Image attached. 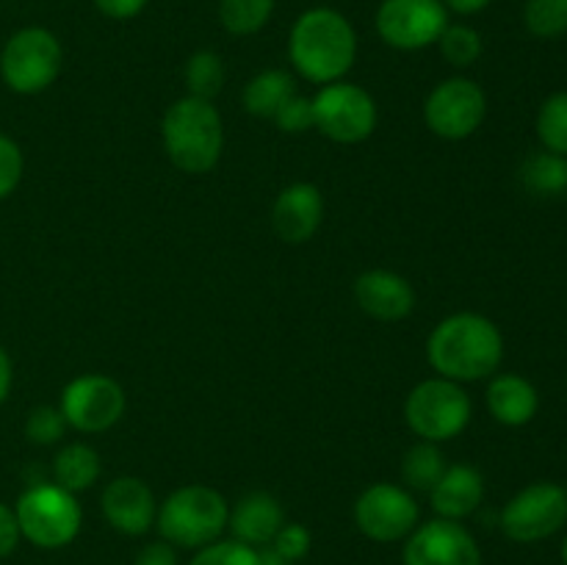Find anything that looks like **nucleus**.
<instances>
[{"mask_svg":"<svg viewBox=\"0 0 567 565\" xmlns=\"http://www.w3.org/2000/svg\"><path fill=\"white\" fill-rule=\"evenodd\" d=\"M426 360L437 377L460 382L491 380L504 360V336L498 325L474 310H460L437 321L426 338Z\"/></svg>","mask_w":567,"mask_h":565,"instance_id":"nucleus-1","label":"nucleus"},{"mask_svg":"<svg viewBox=\"0 0 567 565\" xmlns=\"http://www.w3.org/2000/svg\"><path fill=\"white\" fill-rule=\"evenodd\" d=\"M288 59L305 81L319 86L343 81L358 59V31L338 9L316 6L291 25Z\"/></svg>","mask_w":567,"mask_h":565,"instance_id":"nucleus-2","label":"nucleus"},{"mask_svg":"<svg viewBox=\"0 0 567 565\" xmlns=\"http://www.w3.org/2000/svg\"><path fill=\"white\" fill-rule=\"evenodd\" d=\"M161 142L166 158L186 175L214 170L225 150V122L210 100L186 94L166 109L161 120Z\"/></svg>","mask_w":567,"mask_h":565,"instance_id":"nucleus-3","label":"nucleus"},{"mask_svg":"<svg viewBox=\"0 0 567 565\" xmlns=\"http://www.w3.org/2000/svg\"><path fill=\"white\" fill-rule=\"evenodd\" d=\"M230 504L210 485H183L158 504L155 526L175 548H203L227 532Z\"/></svg>","mask_w":567,"mask_h":565,"instance_id":"nucleus-4","label":"nucleus"},{"mask_svg":"<svg viewBox=\"0 0 567 565\" xmlns=\"http://www.w3.org/2000/svg\"><path fill=\"white\" fill-rule=\"evenodd\" d=\"M14 515L22 541L44 552L70 546L83 526V510L75 493L64 491L55 482H37L25 487L14 504Z\"/></svg>","mask_w":567,"mask_h":565,"instance_id":"nucleus-5","label":"nucleus"},{"mask_svg":"<svg viewBox=\"0 0 567 565\" xmlns=\"http://www.w3.org/2000/svg\"><path fill=\"white\" fill-rule=\"evenodd\" d=\"M474 415V402L460 382L446 377L421 380L404 399V421L421 441L446 443L463 435Z\"/></svg>","mask_w":567,"mask_h":565,"instance_id":"nucleus-6","label":"nucleus"},{"mask_svg":"<svg viewBox=\"0 0 567 565\" xmlns=\"http://www.w3.org/2000/svg\"><path fill=\"white\" fill-rule=\"evenodd\" d=\"M64 48L59 37L42 25H28L11 33L0 50V78L14 94L48 92L61 75Z\"/></svg>","mask_w":567,"mask_h":565,"instance_id":"nucleus-7","label":"nucleus"},{"mask_svg":"<svg viewBox=\"0 0 567 565\" xmlns=\"http://www.w3.org/2000/svg\"><path fill=\"white\" fill-rule=\"evenodd\" d=\"M567 524V487L551 480H537L520 487L502 510L504 535L513 543H540Z\"/></svg>","mask_w":567,"mask_h":565,"instance_id":"nucleus-8","label":"nucleus"},{"mask_svg":"<svg viewBox=\"0 0 567 565\" xmlns=\"http://www.w3.org/2000/svg\"><path fill=\"white\" fill-rule=\"evenodd\" d=\"M316 131L336 144H360L377 127V100L360 83L336 81L313 97Z\"/></svg>","mask_w":567,"mask_h":565,"instance_id":"nucleus-9","label":"nucleus"},{"mask_svg":"<svg viewBox=\"0 0 567 565\" xmlns=\"http://www.w3.org/2000/svg\"><path fill=\"white\" fill-rule=\"evenodd\" d=\"M59 410L70 430L97 435L120 424L127 410V393L114 377L81 374L64 386Z\"/></svg>","mask_w":567,"mask_h":565,"instance_id":"nucleus-10","label":"nucleus"},{"mask_svg":"<svg viewBox=\"0 0 567 565\" xmlns=\"http://www.w3.org/2000/svg\"><path fill=\"white\" fill-rule=\"evenodd\" d=\"M487 116V94L476 81L463 75L437 83L424 103V122L435 136L463 142L474 136Z\"/></svg>","mask_w":567,"mask_h":565,"instance_id":"nucleus-11","label":"nucleus"},{"mask_svg":"<svg viewBox=\"0 0 567 565\" xmlns=\"http://www.w3.org/2000/svg\"><path fill=\"white\" fill-rule=\"evenodd\" d=\"M421 507L413 493L393 482H374L354 502V524L374 543L404 541L419 526Z\"/></svg>","mask_w":567,"mask_h":565,"instance_id":"nucleus-12","label":"nucleus"},{"mask_svg":"<svg viewBox=\"0 0 567 565\" xmlns=\"http://www.w3.org/2000/svg\"><path fill=\"white\" fill-rule=\"evenodd\" d=\"M374 25L388 48L413 53L437 44L449 25V9L443 0H382Z\"/></svg>","mask_w":567,"mask_h":565,"instance_id":"nucleus-13","label":"nucleus"},{"mask_svg":"<svg viewBox=\"0 0 567 565\" xmlns=\"http://www.w3.org/2000/svg\"><path fill=\"white\" fill-rule=\"evenodd\" d=\"M404 565H482V548L463 521L432 518L419 524L402 548Z\"/></svg>","mask_w":567,"mask_h":565,"instance_id":"nucleus-14","label":"nucleus"},{"mask_svg":"<svg viewBox=\"0 0 567 565\" xmlns=\"http://www.w3.org/2000/svg\"><path fill=\"white\" fill-rule=\"evenodd\" d=\"M103 518L114 532L125 537H142L155 526L158 502L153 487L138 476H116L103 487L100 496Z\"/></svg>","mask_w":567,"mask_h":565,"instance_id":"nucleus-15","label":"nucleus"},{"mask_svg":"<svg viewBox=\"0 0 567 565\" xmlns=\"http://www.w3.org/2000/svg\"><path fill=\"white\" fill-rule=\"evenodd\" d=\"M324 222V194L316 183L299 181L282 188L271 205V227L286 244H305Z\"/></svg>","mask_w":567,"mask_h":565,"instance_id":"nucleus-16","label":"nucleus"},{"mask_svg":"<svg viewBox=\"0 0 567 565\" xmlns=\"http://www.w3.org/2000/svg\"><path fill=\"white\" fill-rule=\"evenodd\" d=\"M354 299L377 321H402L415 310V288L391 269H369L354 280Z\"/></svg>","mask_w":567,"mask_h":565,"instance_id":"nucleus-17","label":"nucleus"},{"mask_svg":"<svg viewBox=\"0 0 567 565\" xmlns=\"http://www.w3.org/2000/svg\"><path fill=\"white\" fill-rule=\"evenodd\" d=\"M282 524H286V510L280 499L271 496L269 491H249L233 504L227 515V530L233 541L247 543L252 548L269 546Z\"/></svg>","mask_w":567,"mask_h":565,"instance_id":"nucleus-18","label":"nucleus"},{"mask_svg":"<svg viewBox=\"0 0 567 565\" xmlns=\"http://www.w3.org/2000/svg\"><path fill=\"white\" fill-rule=\"evenodd\" d=\"M485 502V476L468 463L446 465L437 485L430 491V504L437 518L465 521Z\"/></svg>","mask_w":567,"mask_h":565,"instance_id":"nucleus-19","label":"nucleus"},{"mask_svg":"<svg viewBox=\"0 0 567 565\" xmlns=\"http://www.w3.org/2000/svg\"><path fill=\"white\" fill-rule=\"evenodd\" d=\"M487 410L504 427H526L540 410V393L535 382L513 371H496L485 391Z\"/></svg>","mask_w":567,"mask_h":565,"instance_id":"nucleus-20","label":"nucleus"},{"mask_svg":"<svg viewBox=\"0 0 567 565\" xmlns=\"http://www.w3.org/2000/svg\"><path fill=\"white\" fill-rule=\"evenodd\" d=\"M297 94V78L280 66H269V70L255 72L244 86V109L247 114L258 116V120H275L277 111Z\"/></svg>","mask_w":567,"mask_h":565,"instance_id":"nucleus-21","label":"nucleus"},{"mask_svg":"<svg viewBox=\"0 0 567 565\" xmlns=\"http://www.w3.org/2000/svg\"><path fill=\"white\" fill-rule=\"evenodd\" d=\"M100 474H103V463H100L97 449L89 446L83 441L64 443L53 458V482L70 493L89 491L97 485Z\"/></svg>","mask_w":567,"mask_h":565,"instance_id":"nucleus-22","label":"nucleus"},{"mask_svg":"<svg viewBox=\"0 0 567 565\" xmlns=\"http://www.w3.org/2000/svg\"><path fill=\"white\" fill-rule=\"evenodd\" d=\"M446 454L441 452L437 443L419 441L404 452L402 458V480L408 491L430 493L437 485V480L446 471Z\"/></svg>","mask_w":567,"mask_h":565,"instance_id":"nucleus-23","label":"nucleus"},{"mask_svg":"<svg viewBox=\"0 0 567 565\" xmlns=\"http://www.w3.org/2000/svg\"><path fill=\"white\" fill-rule=\"evenodd\" d=\"M520 181L537 197H557L567 192V158L548 150H537L520 166Z\"/></svg>","mask_w":567,"mask_h":565,"instance_id":"nucleus-24","label":"nucleus"},{"mask_svg":"<svg viewBox=\"0 0 567 565\" xmlns=\"http://www.w3.org/2000/svg\"><path fill=\"white\" fill-rule=\"evenodd\" d=\"M183 81H186V92L192 97L210 100L214 103L216 94L225 89L227 70L225 61L214 50H197V53L188 55L186 70H183Z\"/></svg>","mask_w":567,"mask_h":565,"instance_id":"nucleus-25","label":"nucleus"},{"mask_svg":"<svg viewBox=\"0 0 567 565\" xmlns=\"http://www.w3.org/2000/svg\"><path fill=\"white\" fill-rule=\"evenodd\" d=\"M277 0H219V22L233 37H252L269 25Z\"/></svg>","mask_w":567,"mask_h":565,"instance_id":"nucleus-26","label":"nucleus"},{"mask_svg":"<svg viewBox=\"0 0 567 565\" xmlns=\"http://www.w3.org/2000/svg\"><path fill=\"white\" fill-rule=\"evenodd\" d=\"M537 138L548 153L567 158V92H554L543 100L535 120Z\"/></svg>","mask_w":567,"mask_h":565,"instance_id":"nucleus-27","label":"nucleus"},{"mask_svg":"<svg viewBox=\"0 0 567 565\" xmlns=\"http://www.w3.org/2000/svg\"><path fill=\"white\" fill-rule=\"evenodd\" d=\"M437 48H441V55L457 70H465V66H474L476 61L482 59V50H485V42H482V33L476 28L463 25V22H449L446 31L437 39Z\"/></svg>","mask_w":567,"mask_h":565,"instance_id":"nucleus-28","label":"nucleus"},{"mask_svg":"<svg viewBox=\"0 0 567 565\" xmlns=\"http://www.w3.org/2000/svg\"><path fill=\"white\" fill-rule=\"evenodd\" d=\"M524 25L537 39H559L567 33V0H526Z\"/></svg>","mask_w":567,"mask_h":565,"instance_id":"nucleus-29","label":"nucleus"},{"mask_svg":"<svg viewBox=\"0 0 567 565\" xmlns=\"http://www.w3.org/2000/svg\"><path fill=\"white\" fill-rule=\"evenodd\" d=\"M188 565H260L258 548L238 541H214L208 546L197 548Z\"/></svg>","mask_w":567,"mask_h":565,"instance_id":"nucleus-30","label":"nucleus"},{"mask_svg":"<svg viewBox=\"0 0 567 565\" xmlns=\"http://www.w3.org/2000/svg\"><path fill=\"white\" fill-rule=\"evenodd\" d=\"M66 421L61 415L59 408L53 404H39L28 413L25 419V438L33 443V446H53L64 438Z\"/></svg>","mask_w":567,"mask_h":565,"instance_id":"nucleus-31","label":"nucleus"},{"mask_svg":"<svg viewBox=\"0 0 567 565\" xmlns=\"http://www.w3.org/2000/svg\"><path fill=\"white\" fill-rule=\"evenodd\" d=\"M22 172H25V158H22L20 144L0 133V199L17 192V186L22 183Z\"/></svg>","mask_w":567,"mask_h":565,"instance_id":"nucleus-32","label":"nucleus"},{"mask_svg":"<svg viewBox=\"0 0 567 565\" xmlns=\"http://www.w3.org/2000/svg\"><path fill=\"white\" fill-rule=\"evenodd\" d=\"M277 127L282 133H308L316 131V114H313V97H302V94H293L280 111H277L275 120Z\"/></svg>","mask_w":567,"mask_h":565,"instance_id":"nucleus-33","label":"nucleus"},{"mask_svg":"<svg viewBox=\"0 0 567 565\" xmlns=\"http://www.w3.org/2000/svg\"><path fill=\"white\" fill-rule=\"evenodd\" d=\"M271 548H275L277 554H282V557L288 559V563H299L302 557H308L310 554V546H313V535H310V530L305 524H282V530L277 532L275 541L269 543Z\"/></svg>","mask_w":567,"mask_h":565,"instance_id":"nucleus-34","label":"nucleus"},{"mask_svg":"<svg viewBox=\"0 0 567 565\" xmlns=\"http://www.w3.org/2000/svg\"><path fill=\"white\" fill-rule=\"evenodd\" d=\"M22 535H20V524H17L14 507L0 502V559L11 557L20 546Z\"/></svg>","mask_w":567,"mask_h":565,"instance_id":"nucleus-35","label":"nucleus"},{"mask_svg":"<svg viewBox=\"0 0 567 565\" xmlns=\"http://www.w3.org/2000/svg\"><path fill=\"white\" fill-rule=\"evenodd\" d=\"M147 3L150 0H94L100 14L116 22H125V20H133V17H138L144 9H147Z\"/></svg>","mask_w":567,"mask_h":565,"instance_id":"nucleus-36","label":"nucleus"},{"mask_svg":"<svg viewBox=\"0 0 567 565\" xmlns=\"http://www.w3.org/2000/svg\"><path fill=\"white\" fill-rule=\"evenodd\" d=\"M133 565H177V552L172 543L153 541L147 543V546L138 548Z\"/></svg>","mask_w":567,"mask_h":565,"instance_id":"nucleus-37","label":"nucleus"},{"mask_svg":"<svg viewBox=\"0 0 567 565\" xmlns=\"http://www.w3.org/2000/svg\"><path fill=\"white\" fill-rule=\"evenodd\" d=\"M11 382H14V366H11V355L6 352V347L0 343V404L9 399Z\"/></svg>","mask_w":567,"mask_h":565,"instance_id":"nucleus-38","label":"nucleus"},{"mask_svg":"<svg viewBox=\"0 0 567 565\" xmlns=\"http://www.w3.org/2000/svg\"><path fill=\"white\" fill-rule=\"evenodd\" d=\"M491 3L493 0H443V6H446L452 14H460V17L480 14V11H485Z\"/></svg>","mask_w":567,"mask_h":565,"instance_id":"nucleus-39","label":"nucleus"},{"mask_svg":"<svg viewBox=\"0 0 567 565\" xmlns=\"http://www.w3.org/2000/svg\"><path fill=\"white\" fill-rule=\"evenodd\" d=\"M258 557H260V565H291L286 557H282V554H277L271 546L258 548Z\"/></svg>","mask_w":567,"mask_h":565,"instance_id":"nucleus-40","label":"nucleus"},{"mask_svg":"<svg viewBox=\"0 0 567 565\" xmlns=\"http://www.w3.org/2000/svg\"><path fill=\"white\" fill-rule=\"evenodd\" d=\"M559 557H563V565H567V535H565L563 546H559Z\"/></svg>","mask_w":567,"mask_h":565,"instance_id":"nucleus-41","label":"nucleus"}]
</instances>
